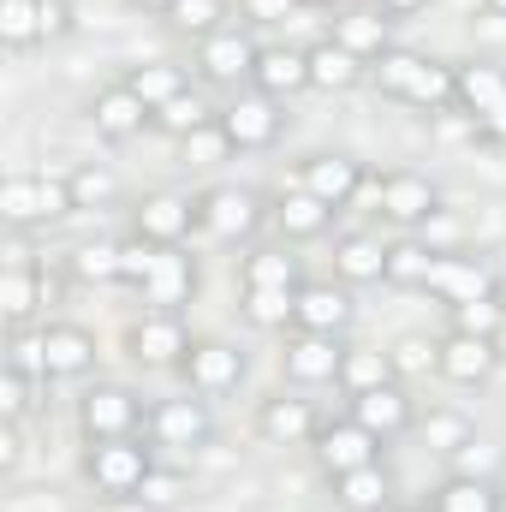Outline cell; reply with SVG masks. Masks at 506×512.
I'll use <instances>...</instances> for the list:
<instances>
[{
	"instance_id": "6da1fadb",
	"label": "cell",
	"mask_w": 506,
	"mask_h": 512,
	"mask_svg": "<svg viewBox=\"0 0 506 512\" xmlns=\"http://www.w3.org/2000/svg\"><path fill=\"white\" fill-rule=\"evenodd\" d=\"M370 78L381 84V96L411 102V108H447V102H459V72L441 66V60H429V54H411V48H387L370 66Z\"/></svg>"
},
{
	"instance_id": "7a4b0ae2",
	"label": "cell",
	"mask_w": 506,
	"mask_h": 512,
	"mask_svg": "<svg viewBox=\"0 0 506 512\" xmlns=\"http://www.w3.org/2000/svg\"><path fill=\"white\" fill-rule=\"evenodd\" d=\"M66 215H78L66 173H12L0 185V221L6 227H48Z\"/></svg>"
},
{
	"instance_id": "3957f363",
	"label": "cell",
	"mask_w": 506,
	"mask_h": 512,
	"mask_svg": "<svg viewBox=\"0 0 506 512\" xmlns=\"http://www.w3.org/2000/svg\"><path fill=\"white\" fill-rule=\"evenodd\" d=\"M149 465H155V447H143V435H131V441H90V453H84V477L96 483L102 501H137Z\"/></svg>"
},
{
	"instance_id": "277c9868",
	"label": "cell",
	"mask_w": 506,
	"mask_h": 512,
	"mask_svg": "<svg viewBox=\"0 0 506 512\" xmlns=\"http://www.w3.org/2000/svg\"><path fill=\"white\" fill-rule=\"evenodd\" d=\"M143 435H149V447H161V453H197V447H209V441H215V417H209V405H203V399L179 393V399L149 405Z\"/></svg>"
},
{
	"instance_id": "5b68a950",
	"label": "cell",
	"mask_w": 506,
	"mask_h": 512,
	"mask_svg": "<svg viewBox=\"0 0 506 512\" xmlns=\"http://www.w3.org/2000/svg\"><path fill=\"white\" fill-rule=\"evenodd\" d=\"M417 292H435L447 310L453 304H471V298H501L495 292V274L477 256H459V251H429L423 274H417Z\"/></svg>"
},
{
	"instance_id": "8992f818",
	"label": "cell",
	"mask_w": 506,
	"mask_h": 512,
	"mask_svg": "<svg viewBox=\"0 0 506 512\" xmlns=\"http://www.w3.org/2000/svg\"><path fill=\"white\" fill-rule=\"evenodd\" d=\"M495 370H501V340H495V334H465V328H453V334L435 340V376H441V382L483 387Z\"/></svg>"
},
{
	"instance_id": "52a82bcc",
	"label": "cell",
	"mask_w": 506,
	"mask_h": 512,
	"mask_svg": "<svg viewBox=\"0 0 506 512\" xmlns=\"http://www.w3.org/2000/svg\"><path fill=\"white\" fill-rule=\"evenodd\" d=\"M310 447H316V465H322V477H328V483H334V477H346V471L381 465V435H370L352 411H346V417H334V423H322Z\"/></svg>"
},
{
	"instance_id": "ba28073f",
	"label": "cell",
	"mask_w": 506,
	"mask_h": 512,
	"mask_svg": "<svg viewBox=\"0 0 506 512\" xmlns=\"http://www.w3.org/2000/svg\"><path fill=\"white\" fill-rule=\"evenodd\" d=\"M376 209L393 227H429L441 215V191H435V179H423L411 167H393V173L376 179Z\"/></svg>"
},
{
	"instance_id": "9c48e42d",
	"label": "cell",
	"mask_w": 506,
	"mask_h": 512,
	"mask_svg": "<svg viewBox=\"0 0 506 512\" xmlns=\"http://www.w3.org/2000/svg\"><path fill=\"white\" fill-rule=\"evenodd\" d=\"M126 346L143 370H179L191 352V334H185L179 310H143V322H131Z\"/></svg>"
},
{
	"instance_id": "30bf717a",
	"label": "cell",
	"mask_w": 506,
	"mask_h": 512,
	"mask_svg": "<svg viewBox=\"0 0 506 512\" xmlns=\"http://www.w3.org/2000/svg\"><path fill=\"white\" fill-rule=\"evenodd\" d=\"M143 405H137V393H126V387L102 382L84 393V405H78V423H84V435L90 441H131L137 429H143Z\"/></svg>"
},
{
	"instance_id": "8fae6325",
	"label": "cell",
	"mask_w": 506,
	"mask_h": 512,
	"mask_svg": "<svg viewBox=\"0 0 506 512\" xmlns=\"http://www.w3.org/2000/svg\"><path fill=\"white\" fill-rule=\"evenodd\" d=\"M256 221H262V197L245 191V185H215V191H203L197 197V227L209 233V239H251Z\"/></svg>"
},
{
	"instance_id": "7c38bea8",
	"label": "cell",
	"mask_w": 506,
	"mask_h": 512,
	"mask_svg": "<svg viewBox=\"0 0 506 512\" xmlns=\"http://www.w3.org/2000/svg\"><path fill=\"white\" fill-rule=\"evenodd\" d=\"M215 126L227 137V149H268L274 137H280V102L274 96H262V90H245V96H233L221 114H215Z\"/></svg>"
},
{
	"instance_id": "4fadbf2b",
	"label": "cell",
	"mask_w": 506,
	"mask_h": 512,
	"mask_svg": "<svg viewBox=\"0 0 506 512\" xmlns=\"http://www.w3.org/2000/svg\"><path fill=\"white\" fill-rule=\"evenodd\" d=\"M179 370H185V382H191L197 399H221V393H233L245 382V352L227 346V340H191Z\"/></svg>"
},
{
	"instance_id": "5bb4252c",
	"label": "cell",
	"mask_w": 506,
	"mask_h": 512,
	"mask_svg": "<svg viewBox=\"0 0 506 512\" xmlns=\"http://www.w3.org/2000/svg\"><path fill=\"white\" fill-rule=\"evenodd\" d=\"M459 72V108L477 120L483 137L506 143V72L501 66H453Z\"/></svg>"
},
{
	"instance_id": "9a60e30c",
	"label": "cell",
	"mask_w": 506,
	"mask_h": 512,
	"mask_svg": "<svg viewBox=\"0 0 506 512\" xmlns=\"http://www.w3.org/2000/svg\"><path fill=\"white\" fill-rule=\"evenodd\" d=\"M197 227V203L179 197V191H149L137 203V239L155 245V251H179Z\"/></svg>"
},
{
	"instance_id": "2e32d148",
	"label": "cell",
	"mask_w": 506,
	"mask_h": 512,
	"mask_svg": "<svg viewBox=\"0 0 506 512\" xmlns=\"http://www.w3.org/2000/svg\"><path fill=\"white\" fill-rule=\"evenodd\" d=\"M292 328H304V334H340L346 340V328H352V292H346V280H304Z\"/></svg>"
},
{
	"instance_id": "e0dca14e",
	"label": "cell",
	"mask_w": 506,
	"mask_h": 512,
	"mask_svg": "<svg viewBox=\"0 0 506 512\" xmlns=\"http://www.w3.org/2000/svg\"><path fill=\"white\" fill-rule=\"evenodd\" d=\"M340 364H346V340H340V334H304V328H298V334L286 340V352H280V370L304 387L340 382Z\"/></svg>"
},
{
	"instance_id": "ac0fdd59",
	"label": "cell",
	"mask_w": 506,
	"mask_h": 512,
	"mask_svg": "<svg viewBox=\"0 0 506 512\" xmlns=\"http://www.w3.org/2000/svg\"><path fill=\"white\" fill-rule=\"evenodd\" d=\"M36 352H42V376L48 382H66V376H84L96 364V334L78 328V322H48L36 334Z\"/></svg>"
},
{
	"instance_id": "d6986e66",
	"label": "cell",
	"mask_w": 506,
	"mask_h": 512,
	"mask_svg": "<svg viewBox=\"0 0 506 512\" xmlns=\"http://www.w3.org/2000/svg\"><path fill=\"white\" fill-rule=\"evenodd\" d=\"M90 126H96V137H108V143H131V137H143V131L155 126V114H149V102L131 90L126 78H120V84H108L90 102Z\"/></svg>"
},
{
	"instance_id": "ffe728a7",
	"label": "cell",
	"mask_w": 506,
	"mask_h": 512,
	"mask_svg": "<svg viewBox=\"0 0 506 512\" xmlns=\"http://www.w3.org/2000/svg\"><path fill=\"white\" fill-rule=\"evenodd\" d=\"M316 429H322V417H316V405H310V399L274 393V399H262V405H256V435H262V441H274V447H310V441H316Z\"/></svg>"
},
{
	"instance_id": "44dd1931",
	"label": "cell",
	"mask_w": 506,
	"mask_h": 512,
	"mask_svg": "<svg viewBox=\"0 0 506 512\" xmlns=\"http://www.w3.org/2000/svg\"><path fill=\"white\" fill-rule=\"evenodd\" d=\"M346 399H352V417L381 441H393V435H405L417 423V405H411L405 382H381V387H364V393H346Z\"/></svg>"
},
{
	"instance_id": "7402d4cb",
	"label": "cell",
	"mask_w": 506,
	"mask_h": 512,
	"mask_svg": "<svg viewBox=\"0 0 506 512\" xmlns=\"http://www.w3.org/2000/svg\"><path fill=\"white\" fill-rule=\"evenodd\" d=\"M256 48L245 30H215L209 42H197V72L209 78V84H245L256 72Z\"/></svg>"
},
{
	"instance_id": "603a6c76",
	"label": "cell",
	"mask_w": 506,
	"mask_h": 512,
	"mask_svg": "<svg viewBox=\"0 0 506 512\" xmlns=\"http://www.w3.org/2000/svg\"><path fill=\"white\" fill-rule=\"evenodd\" d=\"M298 185H304L310 197H322L328 209H346V203L364 191V161H352V155H310V161L298 167Z\"/></svg>"
},
{
	"instance_id": "cb8c5ba5",
	"label": "cell",
	"mask_w": 506,
	"mask_h": 512,
	"mask_svg": "<svg viewBox=\"0 0 506 512\" xmlns=\"http://www.w3.org/2000/svg\"><path fill=\"white\" fill-rule=\"evenodd\" d=\"M137 292H143L149 310H179V304H191V292H197V262L185 251H155V268H149V280H143Z\"/></svg>"
},
{
	"instance_id": "d4e9b609",
	"label": "cell",
	"mask_w": 506,
	"mask_h": 512,
	"mask_svg": "<svg viewBox=\"0 0 506 512\" xmlns=\"http://www.w3.org/2000/svg\"><path fill=\"white\" fill-rule=\"evenodd\" d=\"M42 304H54V274H36V268H24L12 256V268L0 274V316H6V328H24Z\"/></svg>"
},
{
	"instance_id": "484cf974",
	"label": "cell",
	"mask_w": 506,
	"mask_h": 512,
	"mask_svg": "<svg viewBox=\"0 0 506 512\" xmlns=\"http://www.w3.org/2000/svg\"><path fill=\"white\" fill-rule=\"evenodd\" d=\"M251 90L274 96V102L310 90V48H262L256 54V72H251Z\"/></svg>"
},
{
	"instance_id": "4316f807",
	"label": "cell",
	"mask_w": 506,
	"mask_h": 512,
	"mask_svg": "<svg viewBox=\"0 0 506 512\" xmlns=\"http://www.w3.org/2000/svg\"><path fill=\"white\" fill-rule=\"evenodd\" d=\"M334 215H340V209H328L322 197H310L298 179L274 197V221H280V233H286V239H322Z\"/></svg>"
},
{
	"instance_id": "83f0119b",
	"label": "cell",
	"mask_w": 506,
	"mask_h": 512,
	"mask_svg": "<svg viewBox=\"0 0 506 512\" xmlns=\"http://www.w3.org/2000/svg\"><path fill=\"white\" fill-rule=\"evenodd\" d=\"M435 512H506V495H501V477H465L453 471L441 489H435Z\"/></svg>"
},
{
	"instance_id": "f1b7e54d",
	"label": "cell",
	"mask_w": 506,
	"mask_h": 512,
	"mask_svg": "<svg viewBox=\"0 0 506 512\" xmlns=\"http://www.w3.org/2000/svg\"><path fill=\"white\" fill-rule=\"evenodd\" d=\"M334 274L346 286H370V280H387V245L370 239V233H346L334 245Z\"/></svg>"
},
{
	"instance_id": "f546056e",
	"label": "cell",
	"mask_w": 506,
	"mask_h": 512,
	"mask_svg": "<svg viewBox=\"0 0 506 512\" xmlns=\"http://www.w3.org/2000/svg\"><path fill=\"white\" fill-rule=\"evenodd\" d=\"M364 78H370V66H364L352 48H340L334 36L310 48V90H352V84H364Z\"/></svg>"
},
{
	"instance_id": "4dcf8cb0",
	"label": "cell",
	"mask_w": 506,
	"mask_h": 512,
	"mask_svg": "<svg viewBox=\"0 0 506 512\" xmlns=\"http://www.w3.org/2000/svg\"><path fill=\"white\" fill-rule=\"evenodd\" d=\"M334 501L346 512H387L393 507V477H387V465H364V471L334 477Z\"/></svg>"
},
{
	"instance_id": "1f68e13d",
	"label": "cell",
	"mask_w": 506,
	"mask_h": 512,
	"mask_svg": "<svg viewBox=\"0 0 506 512\" xmlns=\"http://www.w3.org/2000/svg\"><path fill=\"white\" fill-rule=\"evenodd\" d=\"M126 84L149 102V114H161L173 96H185L191 90V78H185V66H173V60H149V66H131Z\"/></svg>"
},
{
	"instance_id": "d6a6232c",
	"label": "cell",
	"mask_w": 506,
	"mask_h": 512,
	"mask_svg": "<svg viewBox=\"0 0 506 512\" xmlns=\"http://www.w3.org/2000/svg\"><path fill=\"white\" fill-rule=\"evenodd\" d=\"M334 42H340V48H352L364 66H376L381 54L393 48V42H387V18H381V12H352V18H334Z\"/></svg>"
},
{
	"instance_id": "836d02e7",
	"label": "cell",
	"mask_w": 506,
	"mask_h": 512,
	"mask_svg": "<svg viewBox=\"0 0 506 512\" xmlns=\"http://www.w3.org/2000/svg\"><path fill=\"white\" fill-rule=\"evenodd\" d=\"M381 382H399V376H393V358H387L381 346H346L340 387H346V393H364V387H381Z\"/></svg>"
},
{
	"instance_id": "e575fe53",
	"label": "cell",
	"mask_w": 506,
	"mask_h": 512,
	"mask_svg": "<svg viewBox=\"0 0 506 512\" xmlns=\"http://www.w3.org/2000/svg\"><path fill=\"white\" fill-rule=\"evenodd\" d=\"M245 286L298 292V286H304V274H298V256H286V251H251V256H245Z\"/></svg>"
},
{
	"instance_id": "d590c367",
	"label": "cell",
	"mask_w": 506,
	"mask_h": 512,
	"mask_svg": "<svg viewBox=\"0 0 506 512\" xmlns=\"http://www.w3.org/2000/svg\"><path fill=\"white\" fill-rule=\"evenodd\" d=\"M161 18H167V30L209 42V36L221 30V18H227V0H179V6H167Z\"/></svg>"
},
{
	"instance_id": "8d00e7d4",
	"label": "cell",
	"mask_w": 506,
	"mask_h": 512,
	"mask_svg": "<svg viewBox=\"0 0 506 512\" xmlns=\"http://www.w3.org/2000/svg\"><path fill=\"white\" fill-rule=\"evenodd\" d=\"M155 126L161 131H173V137H197V131H209L215 126V108L197 96V90H185V96H173L161 114H155Z\"/></svg>"
},
{
	"instance_id": "74e56055",
	"label": "cell",
	"mask_w": 506,
	"mask_h": 512,
	"mask_svg": "<svg viewBox=\"0 0 506 512\" xmlns=\"http://www.w3.org/2000/svg\"><path fill=\"white\" fill-rule=\"evenodd\" d=\"M245 322L256 328H286L292 322V310H298V292H274V286H245Z\"/></svg>"
},
{
	"instance_id": "f35d334b",
	"label": "cell",
	"mask_w": 506,
	"mask_h": 512,
	"mask_svg": "<svg viewBox=\"0 0 506 512\" xmlns=\"http://www.w3.org/2000/svg\"><path fill=\"white\" fill-rule=\"evenodd\" d=\"M0 42L6 48L42 42V0H0Z\"/></svg>"
},
{
	"instance_id": "ab89813d",
	"label": "cell",
	"mask_w": 506,
	"mask_h": 512,
	"mask_svg": "<svg viewBox=\"0 0 506 512\" xmlns=\"http://www.w3.org/2000/svg\"><path fill=\"white\" fill-rule=\"evenodd\" d=\"M66 268L84 286H120V245H78Z\"/></svg>"
},
{
	"instance_id": "60d3db41",
	"label": "cell",
	"mask_w": 506,
	"mask_h": 512,
	"mask_svg": "<svg viewBox=\"0 0 506 512\" xmlns=\"http://www.w3.org/2000/svg\"><path fill=\"white\" fill-rule=\"evenodd\" d=\"M185 495H191V483H185L179 465H149V477H143V489H137V501L149 512H173Z\"/></svg>"
},
{
	"instance_id": "b9f144b4",
	"label": "cell",
	"mask_w": 506,
	"mask_h": 512,
	"mask_svg": "<svg viewBox=\"0 0 506 512\" xmlns=\"http://www.w3.org/2000/svg\"><path fill=\"white\" fill-rule=\"evenodd\" d=\"M66 185H72V203H78V209H102V203H114V191H120V185H114V173H108V167H96V161L72 167V173H66Z\"/></svg>"
},
{
	"instance_id": "7bdbcfd3",
	"label": "cell",
	"mask_w": 506,
	"mask_h": 512,
	"mask_svg": "<svg viewBox=\"0 0 506 512\" xmlns=\"http://www.w3.org/2000/svg\"><path fill=\"white\" fill-rule=\"evenodd\" d=\"M423 441H429L435 453H459V447L477 441V429H471L459 411H429V417H423Z\"/></svg>"
},
{
	"instance_id": "ee69618b",
	"label": "cell",
	"mask_w": 506,
	"mask_h": 512,
	"mask_svg": "<svg viewBox=\"0 0 506 512\" xmlns=\"http://www.w3.org/2000/svg\"><path fill=\"white\" fill-rule=\"evenodd\" d=\"M453 328H465V334H495V340H501L506 304H501V298H471V304H453Z\"/></svg>"
},
{
	"instance_id": "f6af8a7d",
	"label": "cell",
	"mask_w": 506,
	"mask_h": 512,
	"mask_svg": "<svg viewBox=\"0 0 506 512\" xmlns=\"http://www.w3.org/2000/svg\"><path fill=\"white\" fill-rule=\"evenodd\" d=\"M387 358H393V376H399V382H405V376H423V370H435V340L399 334V340L387 346Z\"/></svg>"
},
{
	"instance_id": "bcb514c9",
	"label": "cell",
	"mask_w": 506,
	"mask_h": 512,
	"mask_svg": "<svg viewBox=\"0 0 506 512\" xmlns=\"http://www.w3.org/2000/svg\"><path fill=\"white\" fill-rule=\"evenodd\" d=\"M36 382H42V376H30V370H18V364H6V370H0V411H6V423H18V417L30 411Z\"/></svg>"
},
{
	"instance_id": "7dc6e473",
	"label": "cell",
	"mask_w": 506,
	"mask_h": 512,
	"mask_svg": "<svg viewBox=\"0 0 506 512\" xmlns=\"http://www.w3.org/2000/svg\"><path fill=\"white\" fill-rule=\"evenodd\" d=\"M423 262H429V245H417V239H405V245H387V280H393V286H417Z\"/></svg>"
},
{
	"instance_id": "c3c4849f",
	"label": "cell",
	"mask_w": 506,
	"mask_h": 512,
	"mask_svg": "<svg viewBox=\"0 0 506 512\" xmlns=\"http://www.w3.org/2000/svg\"><path fill=\"white\" fill-rule=\"evenodd\" d=\"M149 268H155V245L126 239V245H120V286H143V280H149Z\"/></svg>"
},
{
	"instance_id": "681fc988",
	"label": "cell",
	"mask_w": 506,
	"mask_h": 512,
	"mask_svg": "<svg viewBox=\"0 0 506 512\" xmlns=\"http://www.w3.org/2000/svg\"><path fill=\"white\" fill-rule=\"evenodd\" d=\"M239 6H245L251 24H286V18H298L304 0H239Z\"/></svg>"
},
{
	"instance_id": "f907efd6",
	"label": "cell",
	"mask_w": 506,
	"mask_h": 512,
	"mask_svg": "<svg viewBox=\"0 0 506 512\" xmlns=\"http://www.w3.org/2000/svg\"><path fill=\"white\" fill-rule=\"evenodd\" d=\"M453 459H459V471H465V477H495V465H501V453H495V447H483V441L459 447Z\"/></svg>"
},
{
	"instance_id": "816d5d0a",
	"label": "cell",
	"mask_w": 506,
	"mask_h": 512,
	"mask_svg": "<svg viewBox=\"0 0 506 512\" xmlns=\"http://www.w3.org/2000/svg\"><path fill=\"white\" fill-rule=\"evenodd\" d=\"M72 30V0H42V42Z\"/></svg>"
},
{
	"instance_id": "f5cc1de1",
	"label": "cell",
	"mask_w": 506,
	"mask_h": 512,
	"mask_svg": "<svg viewBox=\"0 0 506 512\" xmlns=\"http://www.w3.org/2000/svg\"><path fill=\"white\" fill-rule=\"evenodd\" d=\"M423 6H429V0H376V12L387 18V24H393V18H411V12H423Z\"/></svg>"
},
{
	"instance_id": "db71d44e",
	"label": "cell",
	"mask_w": 506,
	"mask_h": 512,
	"mask_svg": "<svg viewBox=\"0 0 506 512\" xmlns=\"http://www.w3.org/2000/svg\"><path fill=\"white\" fill-rule=\"evenodd\" d=\"M0 465H18V423H6L0 435Z\"/></svg>"
},
{
	"instance_id": "11a10c76",
	"label": "cell",
	"mask_w": 506,
	"mask_h": 512,
	"mask_svg": "<svg viewBox=\"0 0 506 512\" xmlns=\"http://www.w3.org/2000/svg\"><path fill=\"white\" fill-rule=\"evenodd\" d=\"M137 6H149V12H167V6H179V0H137Z\"/></svg>"
},
{
	"instance_id": "9f6ffc18",
	"label": "cell",
	"mask_w": 506,
	"mask_h": 512,
	"mask_svg": "<svg viewBox=\"0 0 506 512\" xmlns=\"http://www.w3.org/2000/svg\"><path fill=\"white\" fill-rule=\"evenodd\" d=\"M483 6H489V12H495V18H506V0H483Z\"/></svg>"
},
{
	"instance_id": "6f0895ef",
	"label": "cell",
	"mask_w": 506,
	"mask_h": 512,
	"mask_svg": "<svg viewBox=\"0 0 506 512\" xmlns=\"http://www.w3.org/2000/svg\"><path fill=\"white\" fill-rule=\"evenodd\" d=\"M399 512H435V507H399Z\"/></svg>"
},
{
	"instance_id": "680465c9",
	"label": "cell",
	"mask_w": 506,
	"mask_h": 512,
	"mask_svg": "<svg viewBox=\"0 0 506 512\" xmlns=\"http://www.w3.org/2000/svg\"><path fill=\"white\" fill-rule=\"evenodd\" d=\"M328 6H334V0H328Z\"/></svg>"
}]
</instances>
